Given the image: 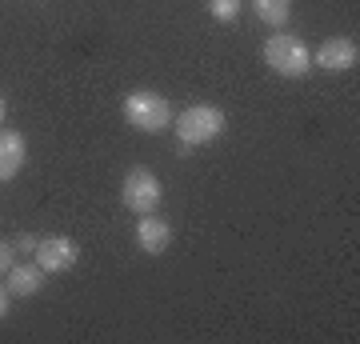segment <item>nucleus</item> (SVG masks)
<instances>
[{
	"instance_id": "obj_10",
	"label": "nucleus",
	"mask_w": 360,
	"mask_h": 344,
	"mask_svg": "<svg viewBox=\"0 0 360 344\" xmlns=\"http://www.w3.org/2000/svg\"><path fill=\"white\" fill-rule=\"evenodd\" d=\"M252 8H257V20H264L269 28H284L292 16V0H252Z\"/></svg>"
},
{
	"instance_id": "obj_15",
	"label": "nucleus",
	"mask_w": 360,
	"mask_h": 344,
	"mask_svg": "<svg viewBox=\"0 0 360 344\" xmlns=\"http://www.w3.org/2000/svg\"><path fill=\"white\" fill-rule=\"evenodd\" d=\"M4 113H8V104H4V96H0V125H4Z\"/></svg>"
},
{
	"instance_id": "obj_3",
	"label": "nucleus",
	"mask_w": 360,
	"mask_h": 344,
	"mask_svg": "<svg viewBox=\"0 0 360 344\" xmlns=\"http://www.w3.org/2000/svg\"><path fill=\"white\" fill-rule=\"evenodd\" d=\"M224 128H229V120H224V113H220L217 104H193V108H184L176 116V141L196 148V144L217 141Z\"/></svg>"
},
{
	"instance_id": "obj_4",
	"label": "nucleus",
	"mask_w": 360,
	"mask_h": 344,
	"mask_svg": "<svg viewBox=\"0 0 360 344\" xmlns=\"http://www.w3.org/2000/svg\"><path fill=\"white\" fill-rule=\"evenodd\" d=\"M160 196H165V189H160L156 172H148V168H129V177H124V204H129V212H136V217L156 212L160 208Z\"/></svg>"
},
{
	"instance_id": "obj_7",
	"label": "nucleus",
	"mask_w": 360,
	"mask_h": 344,
	"mask_svg": "<svg viewBox=\"0 0 360 344\" xmlns=\"http://www.w3.org/2000/svg\"><path fill=\"white\" fill-rule=\"evenodd\" d=\"M28 160V141L25 132H13V128H0V184L13 180Z\"/></svg>"
},
{
	"instance_id": "obj_11",
	"label": "nucleus",
	"mask_w": 360,
	"mask_h": 344,
	"mask_svg": "<svg viewBox=\"0 0 360 344\" xmlns=\"http://www.w3.org/2000/svg\"><path fill=\"white\" fill-rule=\"evenodd\" d=\"M208 13H212V20H220V25H232L236 13H240V0H208Z\"/></svg>"
},
{
	"instance_id": "obj_2",
	"label": "nucleus",
	"mask_w": 360,
	"mask_h": 344,
	"mask_svg": "<svg viewBox=\"0 0 360 344\" xmlns=\"http://www.w3.org/2000/svg\"><path fill=\"white\" fill-rule=\"evenodd\" d=\"M124 120L136 132H165L172 125V108H168V101L160 92L141 89V92H129L124 96Z\"/></svg>"
},
{
	"instance_id": "obj_13",
	"label": "nucleus",
	"mask_w": 360,
	"mask_h": 344,
	"mask_svg": "<svg viewBox=\"0 0 360 344\" xmlns=\"http://www.w3.org/2000/svg\"><path fill=\"white\" fill-rule=\"evenodd\" d=\"M13 256H16V248H13V244H8V241H0V272H8V268L16 265Z\"/></svg>"
},
{
	"instance_id": "obj_1",
	"label": "nucleus",
	"mask_w": 360,
	"mask_h": 344,
	"mask_svg": "<svg viewBox=\"0 0 360 344\" xmlns=\"http://www.w3.org/2000/svg\"><path fill=\"white\" fill-rule=\"evenodd\" d=\"M264 64H269L276 77H304L312 68V52L292 32H272L264 40Z\"/></svg>"
},
{
	"instance_id": "obj_8",
	"label": "nucleus",
	"mask_w": 360,
	"mask_h": 344,
	"mask_svg": "<svg viewBox=\"0 0 360 344\" xmlns=\"http://www.w3.org/2000/svg\"><path fill=\"white\" fill-rule=\"evenodd\" d=\"M168 241H172V229H168V220H160L156 212H144V217L136 220V244H141L148 256H160L168 248Z\"/></svg>"
},
{
	"instance_id": "obj_9",
	"label": "nucleus",
	"mask_w": 360,
	"mask_h": 344,
	"mask_svg": "<svg viewBox=\"0 0 360 344\" xmlns=\"http://www.w3.org/2000/svg\"><path fill=\"white\" fill-rule=\"evenodd\" d=\"M44 276H49V272H44L37 260H32V265H13L8 268V284H4V288H8L13 296H37L40 288H44Z\"/></svg>"
},
{
	"instance_id": "obj_12",
	"label": "nucleus",
	"mask_w": 360,
	"mask_h": 344,
	"mask_svg": "<svg viewBox=\"0 0 360 344\" xmlns=\"http://www.w3.org/2000/svg\"><path fill=\"white\" fill-rule=\"evenodd\" d=\"M37 236H32V232H20V236H16V241H13V248H16V253H25V256H32V253H37Z\"/></svg>"
},
{
	"instance_id": "obj_6",
	"label": "nucleus",
	"mask_w": 360,
	"mask_h": 344,
	"mask_svg": "<svg viewBox=\"0 0 360 344\" xmlns=\"http://www.w3.org/2000/svg\"><path fill=\"white\" fill-rule=\"evenodd\" d=\"M360 60V49H356V40L352 37H333V40H324L321 52H316V64L321 68H328V72H345V68H356Z\"/></svg>"
},
{
	"instance_id": "obj_5",
	"label": "nucleus",
	"mask_w": 360,
	"mask_h": 344,
	"mask_svg": "<svg viewBox=\"0 0 360 344\" xmlns=\"http://www.w3.org/2000/svg\"><path fill=\"white\" fill-rule=\"evenodd\" d=\"M37 265L44 268V272H68V268L77 265V241H68V236H44V241L37 244Z\"/></svg>"
},
{
	"instance_id": "obj_14",
	"label": "nucleus",
	"mask_w": 360,
	"mask_h": 344,
	"mask_svg": "<svg viewBox=\"0 0 360 344\" xmlns=\"http://www.w3.org/2000/svg\"><path fill=\"white\" fill-rule=\"evenodd\" d=\"M8 305H13V293H8V288H0V320L8 317Z\"/></svg>"
}]
</instances>
